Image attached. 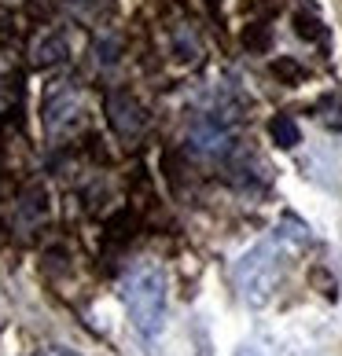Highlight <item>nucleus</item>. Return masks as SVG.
Segmentation results:
<instances>
[{"label":"nucleus","mask_w":342,"mask_h":356,"mask_svg":"<svg viewBox=\"0 0 342 356\" xmlns=\"http://www.w3.org/2000/svg\"><path fill=\"white\" fill-rule=\"evenodd\" d=\"M302 243H306V228H302V224H295V232H287L280 224L276 235H269L265 243H258L254 250H247V254L235 261L232 280H235V290L243 294L247 305H265L276 294L280 275L287 268V254Z\"/></svg>","instance_id":"1"},{"label":"nucleus","mask_w":342,"mask_h":356,"mask_svg":"<svg viewBox=\"0 0 342 356\" xmlns=\"http://www.w3.org/2000/svg\"><path fill=\"white\" fill-rule=\"evenodd\" d=\"M125 309H129V320L143 338H155L159 327L166 320V275L159 268H140L125 280Z\"/></svg>","instance_id":"2"},{"label":"nucleus","mask_w":342,"mask_h":356,"mask_svg":"<svg viewBox=\"0 0 342 356\" xmlns=\"http://www.w3.org/2000/svg\"><path fill=\"white\" fill-rule=\"evenodd\" d=\"M107 122L122 140H137V136H143V129H148V111H143V103L133 92L114 88L107 96Z\"/></svg>","instance_id":"3"},{"label":"nucleus","mask_w":342,"mask_h":356,"mask_svg":"<svg viewBox=\"0 0 342 356\" xmlns=\"http://www.w3.org/2000/svg\"><path fill=\"white\" fill-rule=\"evenodd\" d=\"M77 122H81V99L70 88H56L45 99V129L52 136H67Z\"/></svg>","instance_id":"4"},{"label":"nucleus","mask_w":342,"mask_h":356,"mask_svg":"<svg viewBox=\"0 0 342 356\" xmlns=\"http://www.w3.org/2000/svg\"><path fill=\"white\" fill-rule=\"evenodd\" d=\"M192 147L199 151V154H214V158H221V154H232L235 136H232V129L221 122V118L206 114V118H199V122L192 125Z\"/></svg>","instance_id":"5"},{"label":"nucleus","mask_w":342,"mask_h":356,"mask_svg":"<svg viewBox=\"0 0 342 356\" xmlns=\"http://www.w3.org/2000/svg\"><path fill=\"white\" fill-rule=\"evenodd\" d=\"M269 136L276 147H283V151H295L298 143H302V129L291 114H276L272 122H269Z\"/></svg>","instance_id":"6"},{"label":"nucleus","mask_w":342,"mask_h":356,"mask_svg":"<svg viewBox=\"0 0 342 356\" xmlns=\"http://www.w3.org/2000/svg\"><path fill=\"white\" fill-rule=\"evenodd\" d=\"M295 33L302 37V41H324V37H327L324 19L313 8H298L295 11Z\"/></svg>","instance_id":"7"},{"label":"nucleus","mask_w":342,"mask_h":356,"mask_svg":"<svg viewBox=\"0 0 342 356\" xmlns=\"http://www.w3.org/2000/svg\"><path fill=\"white\" fill-rule=\"evenodd\" d=\"M243 48H247V51H258V56L272 48V26H269V19L247 22V30H243Z\"/></svg>","instance_id":"8"},{"label":"nucleus","mask_w":342,"mask_h":356,"mask_svg":"<svg viewBox=\"0 0 342 356\" xmlns=\"http://www.w3.org/2000/svg\"><path fill=\"white\" fill-rule=\"evenodd\" d=\"M317 122L335 129V133H342V96L339 92H327V96L317 99Z\"/></svg>","instance_id":"9"},{"label":"nucleus","mask_w":342,"mask_h":356,"mask_svg":"<svg viewBox=\"0 0 342 356\" xmlns=\"http://www.w3.org/2000/svg\"><path fill=\"white\" fill-rule=\"evenodd\" d=\"M199 51H203L199 33L188 30V26H177L173 30V56L177 59H199Z\"/></svg>","instance_id":"10"},{"label":"nucleus","mask_w":342,"mask_h":356,"mask_svg":"<svg viewBox=\"0 0 342 356\" xmlns=\"http://www.w3.org/2000/svg\"><path fill=\"white\" fill-rule=\"evenodd\" d=\"M63 56H67V41H63L59 33H52L37 44V63H59Z\"/></svg>","instance_id":"11"},{"label":"nucleus","mask_w":342,"mask_h":356,"mask_svg":"<svg viewBox=\"0 0 342 356\" xmlns=\"http://www.w3.org/2000/svg\"><path fill=\"white\" fill-rule=\"evenodd\" d=\"M272 74L283 77L287 85H295V81H302V74H306V70H302L295 59H280V63H272Z\"/></svg>","instance_id":"12"},{"label":"nucleus","mask_w":342,"mask_h":356,"mask_svg":"<svg viewBox=\"0 0 342 356\" xmlns=\"http://www.w3.org/2000/svg\"><path fill=\"white\" fill-rule=\"evenodd\" d=\"M309 283H320V294L335 298V280H332V275H327L324 268H313V272H309Z\"/></svg>","instance_id":"13"},{"label":"nucleus","mask_w":342,"mask_h":356,"mask_svg":"<svg viewBox=\"0 0 342 356\" xmlns=\"http://www.w3.org/2000/svg\"><path fill=\"white\" fill-rule=\"evenodd\" d=\"M210 4H217V0H210Z\"/></svg>","instance_id":"14"}]
</instances>
